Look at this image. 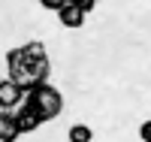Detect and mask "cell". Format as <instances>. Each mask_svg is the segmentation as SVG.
<instances>
[{"label": "cell", "instance_id": "cell-5", "mask_svg": "<svg viewBox=\"0 0 151 142\" xmlns=\"http://www.w3.org/2000/svg\"><path fill=\"white\" fill-rule=\"evenodd\" d=\"M21 130L15 121V112L12 109H0V142H18Z\"/></svg>", "mask_w": 151, "mask_h": 142}, {"label": "cell", "instance_id": "cell-4", "mask_svg": "<svg viewBox=\"0 0 151 142\" xmlns=\"http://www.w3.org/2000/svg\"><path fill=\"white\" fill-rule=\"evenodd\" d=\"M85 18H88V12H85V9H79L76 3H70V0L58 9V21L64 24V27H70V30L82 27V24H85Z\"/></svg>", "mask_w": 151, "mask_h": 142}, {"label": "cell", "instance_id": "cell-1", "mask_svg": "<svg viewBox=\"0 0 151 142\" xmlns=\"http://www.w3.org/2000/svg\"><path fill=\"white\" fill-rule=\"evenodd\" d=\"M6 70H9V79L21 85V88H30L36 82H48V73H52V58L40 40H30L18 48H9L6 51Z\"/></svg>", "mask_w": 151, "mask_h": 142}, {"label": "cell", "instance_id": "cell-10", "mask_svg": "<svg viewBox=\"0 0 151 142\" xmlns=\"http://www.w3.org/2000/svg\"><path fill=\"white\" fill-rule=\"evenodd\" d=\"M139 139H142V142H151V121H142V127H139Z\"/></svg>", "mask_w": 151, "mask_h": 142}, {"label": "cell", "instance_id": "cell-8", "mask_svg": "<svg viewBox=\"0 0 151 142\" xmlns=\"http://www.w3.org/2000/svg\"><path fill=\"white\" fill-rule=\"evenodd\" d=\"M64 3H67V0H40V6H42V9H48V12H58Z\"/></svg>", "mask_w": 151, "mask_h": 142}, {"label": "cell", "instance_id": "cell-6", "mask_svg": "<svg viewBox=\"0 0 151 142\" xmlns=\"http://www.w3.org/2000/svg\"><path fill=\"white\" fill-rule=\"evenodd\" d=\"M12 112H15V121H18L21 136H24V133H33V130H40V127H42V121L36 118V115H33L27 106H24V103H18V106L12 109Z\"/></svg>", "mask_w": 151, "mask_h": 142}, {"label": "cell", "instance_id": "cell-7", "mask_svg": "<svg viewBox=\"0 0 151 142\" xmlns=\"http://www.w3.org/2000/svg\"><path fill=\"white\" fill-rule=\"evenodd\" d=\"M67 139L70 142H91L94 139V130L88 124H73L70 130H67Z\"/></svg>", "mask_w": 151, "mask_h": 142}, {"label": "cell", "instance_id": "cell-9", "mask_svg": "<svg viewBox=\"0 0 151 142\" xmlns=\"http://www.w3.org/2000/svg\"><path fill=\"white\" fill-rule=\"evenodd\" d=\"M70 3H76V6H79V9H85V12H94L97 0H70Z\"/></svg>", "mask_w": 151, "mask_h": 142}, {"label": "cell", "instance_id": "cell-2", "mask_svg": "<svg viewBox=\"0 0 151 142\" xmlns=\"http://www.w3.org/2000/svg\"><path fill=\"white\" fill-rule=\"evenodd\" d=\"M24 106H27L36 118H40L42 124L58 118L60 112H64V94H60V88L48 85V82H36L30 88H24Z\"/></svg>", "mask_w": 151, "mask_h": 142}, {"label": "cell", "instance_id": "cell-3", "mask_svg": "<svg viewBox=\"0 0 151 142\" xmlns=\"http://www.w3.org/2000/svg\"><path fill=\"white\" fill-rule=\"evenodd\" d=\"M24 100V88L12 79H0V109H15Z\"/></svg>", "mask_w": 151, "mask_h": 142}]
</instances>
